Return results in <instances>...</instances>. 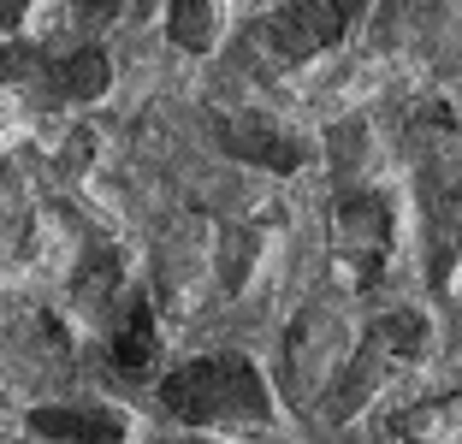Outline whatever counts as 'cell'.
<instances>
[{
    "instance_id": "ba28073f",
    "label": "cell",
    "mask_w": 462,
    "mask_h": 444,
    "mask_svg": "<svg viewBox=\"0 0 462 444\" xmlns=\"http://www.w3.org/2000/svg\"><path fill=\"white\" fill-rule=\"evenodd\" d=\"M30 427L60 444H119L125 439V421L113 409H36Z\"/></svg>"
},
{
    "instance_id": "7c38bea8",
    "label": "cell",
    "mask_w": 462,
    "mask_h": 444,
    "mask_svg": "<svg viewBox=\"0 0 462 444\" xmlns=\"http://www.w3.org/2000/svg\"><path fill=\"white\" fill-rule=\"evenodd\" d=\"M18 18H24V0H6V30H18Z\"/></svg>"
},
{
    "instance_id": "6da1fadb",
    "label": "cell",
    "mask_w": 462,
    "mask_h": 444,
    "mask_svg": "<svg viewBox=\"0 0 462 444\" xmlns=\"http://www.w3.org/2000/svg\"><path fill=\"white\" fill-rule=\"evenodd\" d=\"M166 415L190 421V427H214V421H244L261 427L273 421V391L249 356H196L161 385Z\"/></svg>"
},
{
    "instance_id": "8fae6325",
    "label": "cell",
    "mask_w": 462,
    "mask_h": 444,
    "mask_svg": "<svg viewBox=\"0 0 462 444\" xmlns=\"http://www.w3.org/2000/svg\"><path fill=\"white\" fill-rule=\"evenodd\" d=\"M83 18H96V24H107V18H125V13H143V0H78Z\"/></svg>"
},
{
    "instance_id": "4fadbf2b",
    "label": "cell",
    "mask_w": 462,
    "mask_h": 444,
    "mask_svg": "<svg viewBox=\"0 0 462 444\" xmlns=\"http://www.w3.org/2000/svg\"><path fill=\"white\" fill-rule=\"evenodd\" d=\"M178 444H202V439H178Z\"/></svg>"
},
{
    "instance_id": "7a4b0ae2",
    "label": "cell",
    "mask_w": 462,
    "mask_h": 444,
    "mask_svg": "<svg viewBox=\"0 0 462 444\" xmlns=\"http://www.w3.org/2000/svg\"><path fill=\"white\" fill-rule=\"evenodd\" d=\"M427 350V320L421 314H380V320L367 326V338H362V350L344 362V374H338V385H332V421H350L356 409L374 397V391L385 385V379L397 374L403 362H415V356Z\"/></svg>"
},
{
    "instance_id": "3957f363",
    "label": "cell",
    "mask_w": 462,
    "mask_h": 444,
    "mask_svg": "<svg viewBox=\"0 0 462 444\" xmlns=\"http://www.w3.org/2000/svg\"><path fill=\"white\" fill-rule=\"evenodd\" d=\"M356 13H362V0H291L261 24V42L273 60H309L320 48H338Z\"/></svg>"
},
{
    "instance_id": "52a82bcc",
    "label": "cell",
    "mask_w": 462,
    "mask_h": 444,
    "mask_svg": "<svg viewBox=\"0 0 462 444\" xmlns=\"http://www.w3.org/2000/svg\"><path fill=\"white\" fill-rule=\"evenodd\" d=\"M113 367H119V379H131V385H143V379L161 367V332H154V314H149L143 296L131 302V314H125L119 332H113Z\"/></svg>"
},
{
    "instance_id": "30bf717a",
    "label": "cell",
    "mask_w": 462,
    "mask_h": 444,
    "mask_svg": "<svg viewBox=\"0 0 462 444\" xmlns=\"http://www.w3.org/2000/svg\"><path fill=\"white\" fill-rule=\"evenodd\" d=\"M172 42L202 54L208 42H214V6L208 0H172Z\"/></svg>"
},
{
    "instance_id": "5b68a950",
    "label": "cell",
    "mask_w": 462,
    "mask_h": 444,
    "mask_svg": "<svg viewBox=\"0 0 462 444\" xmlns=\"http://www.w3.org/2000/svg\"><path fill=\"white\" fill-rule=\"evenodd\" d=\"M332 367H338V326H332V314L309 309L285 338V391L297 403H309Z\"/></svg>"
},
{
    "instance_id": "8992f818",
    "label": "cell",
    "mask_w": 462,
    "mask_h": 444,
    "mask_svg": "<svg viewBox=\"0 0 462 444\" xmlns=\"http://www.w3.org/2000/svg\"><path fill=\"white\" fill-rule=\"evenodd\" d=\"M219 148L237 161L261 166V172H297L309 161V143H297L291 131H279L273 119H226L219 125Z\"/></svg>"
},
{
    "instance_id": "277c9868",
    "label": "cell",
    "mask_w": 462,
    "mask_h": 444,
    "mask_svg": "<svg viewBox=\"0 0 462 444\" xmlns=\"http://www.w3.org/2000/svg\"><path fill=\"white\" fill-rule=\"evenodd\" d=\"M332 243H338V255L350 261L356 273H380V261L392 255V202L374 196V190H350L338 196L332 208Z\"/></svg>"
},
{
    "instance_id": "9c48e42d",
    "label": "cell",
    "mask_w": 462,
    "mask_h": 444,
    "mask_svg": "<svg viewBox=\"0 0 462 444\" xmlns=\"http://www.w3.org/2000/svg\"><path fill=\"white\" fill-rule=\"evenodd\" d=\"M107 78H113V66H107L101 48H78V54L48 66V83H54L60 95H71V101H96V95L107 89Z\"/></svg>"
}]
</instances>
